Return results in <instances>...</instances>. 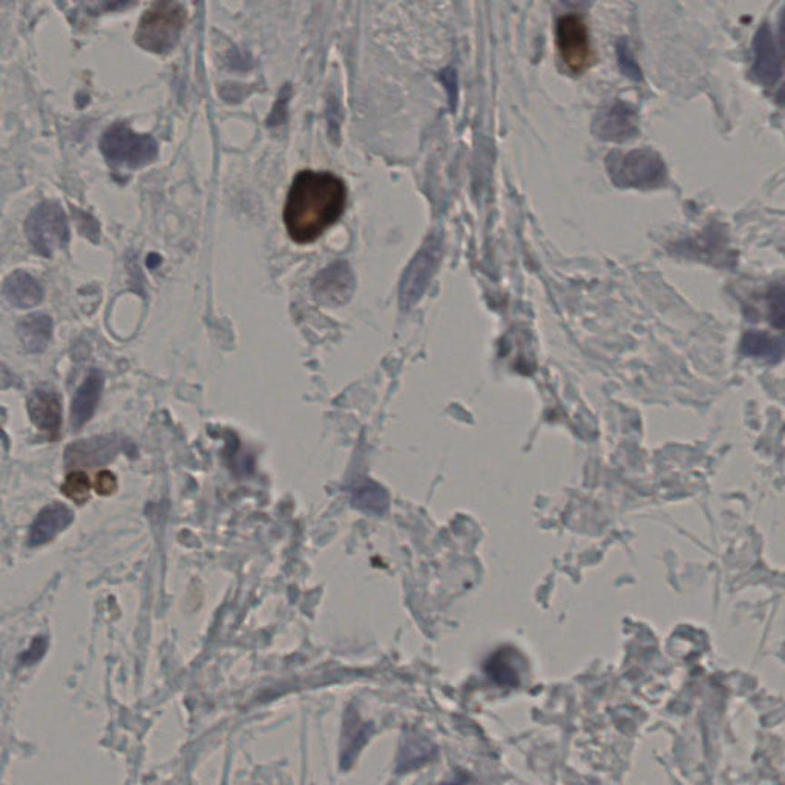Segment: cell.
Instances as JSON below:
<instances>
[{"label": "cell", "mask_w": 785, "mask_h": 785, "mask_svg": "<svg viewBox=\"0 0 785 785\" xmlns=\"http://www.w3.org/2000/svg\"><path fill=\"white\" fill-rule=\"evenodd\" d=\"M26 408L35 427L44 432L49 441H57L62 428V402L59 394L49 388H35L28 398Z\"/></svg>", "instance_id": "8"}, {"label": "cell", "mask_w": 785, "mask_h": 785, "mask_svg": "<svg viewBox=\"0 0 785 785\" xmlns=\"http://www.w3.org/2000/svg\"><path fill=\"white\" fill-rule=\"evenodd\" d=\"M2 292L11 305L17 309H33L44 301V289L35 276L28 272L15 270L10 276H6L2 285Z\"/></svg>", "instance_id": "14"}, {"label": "cell", "mask_w": 785, "mask_h": 785, "mask_svg": "<svg viewBox=\"0 0 785 785\" xmlns=\"http://www.w3.org/2000/svg\"><path fill=\"white\" fill-rule=\"evenodd\" d=\"M767 300L770 309L771 324L778 329H782L784 327V287L780 284L771 287L767 294Z\"/></svg>", "instance_id": "20"}, {"label": "cell", "mask_w": 785, "mask_h": 785, "mask_svg": "<svg viewBox=\"0 0 785 785\" xmlns=\"http://www.w3.org/2000/svg\"><path fill=\"white\" fill-rule=\"evenodd\" d=\"M314 293L321 303L338 304L349 298L353 289V275L345 263H334L319 273L314 281Z\"/></svg>", "instance_id": "12"}, {"label": "cell", "mask_w": 785, "mask_h": 785, "mask_svg": "<svg viewBox=\"0 0 785 785\" xmlns=\"http://www.w3.org/2000/svg\"><path fill=\"white\" fill-rule=\"evenodd\" d=\"M606 166L609 177L620 187L651 189L660 186L668 177L661 155L651 147L626 154L612 153L606 160Z\"/></svg>", "instance_id": "3"}, {"label": "cell", "mask_w": 785, "mask_h": 785, "mask_svg": "<svg viewBox=\"0 0 785 785\" xmlns=\"http://www.w3.org/2000/svg\"><path fill=\"white\" fill-rule=\"evenodd\" d=\"M753 49H755L753 73L756 79L767 88L775 86L782 77V62H780V49L776 46L775 35L771 33L769 25H764L756 33Z\"/></svg>", "instance_id": "9"}, {"label": "cell", "mask_w": 785, "mask_h": 785, "mask_svg": "<svg viewBox=\"0 0 785 785\" xmlns=\"http://www.w3.org/2000/svg\"><path fill=\"white\" fill-rule=\"evenodd\" d=\"M118 488L117 477L114 472L104 470L100 472L94 482V490L97 491L98 496H111Z\"/></svg>", "instance_id": "21"}, {"label": "cell", "mask_w": 785, "mask_h": 785, "mask_svg": "<svg viewBox=\"0 0 785 785\" xmlns=\"http://www.w3.org/2000/svg\"><path fill=\"white\" fill-rule=\"evenodd\" d=\"M432 265H434V256L427 249L416 256V260L412 261L410 269H408V273L403 276L402 285H401L402 303L412 304L419 298V294L422 293V290H425V284L421 280V276L430 278Z\"/></svg>", "instance_id": "16"}, {"label": "cell", "mask_w": 785, "mask_h": 785, "mask_svg": "<svg viewBox=\"0 0 785 785\" xmlns=\"http://www.w3.org/2000/svg\"><path fill=\"white\" fill-rule=\"evenodd\" d=\"M74 522L73 511L62 503H51L40 511L31 525L28 543L30 546H42L57 537Z\"/></svg>", "instance_id": "13"}, {"label": "cell", "mask_w": 785, "mask_h": 785, "mask_svg": "<svg viewBox=\"0 0 785 785\" xmlns=\"http://www.w3.org/2000/svg\"><path fill=\"white\" fill-rule=\"evenodd\" d=\"M13 383H15V376L4 363H0V388L11 387Z\"/></svg>", "instance_id": "23"}, {"label": "cell", "mask_w": 785, "mask_h": 785, "mask_svg": "<svg viewBox=\"0 0 785 785\" xmlns=\"http://www.w3.org/2000/svg\"><path fill=\"white\" fill-rule=\"evenodd\" d=\"M117 452V442L111 436H95L74 442L65 452L66 466L104 465Z\"/></svg>", "instance_id": "11"}, {"label": "cell", "mask_w": 785, "mask_h": 785, "mask_svg": "<svg viewBox=\"0 0 785 785\" xmlns=\"http://www.w3.org/2000/svg\"><path fill=\"white\" fill-rule=\"evenodd\" d=\"M592 133L603 142H626L637 135V113L623 102L609 104L594 118Z\"/></svg>", "instance_id": "7"}, {"label": "cell", "mask_w": 785, "mask_h": 785, "mask_svg": "<svg viewBox=\"0 0 785 785\" xmlns=\"http://www.w3.org/2000/svg\"><path fill=\"white\" fill-rule=\"evenodd\" d=\"M60 490L71 501L84 505L91 496V482H89L88 474L84 472H69Z\"/></svg>", "instance_id": "18"}, {"label": "cell", "mask_w": 785, "mask_h": 785, "mask_svg": "<svg viewBox=\"0 0 785 785\" xmlns=\"http://www.w3.org/2000/svg\"><path fill=\"white\" fill-rule=\"evenodd\" d=\"M25 235L39 255L51 258L69 241L68 218L57 203H42L25 221Z\"/></svg>", "instance_id": "5"}, {"label": "cell", "mask_w": 785, "mask_h": 785, "mask_svg": "<svg viewBox=\"0 0 785 785\" xmlns=\"http://www.w3.org/2000/svg\"><path fill=\"white\" fill-rule=\"evenodd\" d=\"M617 57H619L620 69L623 71L624 75L633 82H640L643 79L641 69L638 66L637 62L633 59L631 48H629L626 40H619L617 42Z\"/></svg>", "instance_id": "19"}, {"label": "cell", "mask_w": 785, "mask_h": 785, "mask_svg": "<svg viewBox=\"0 0 785 785\" xmlns=\"http://www.w3.org/2000/svg\"><path fill=\"white\" fill-rule=\"evenodd\" d=\"M555 42L559 55L571 73H583L588 68L592 53L589 40L588 26L580 15H568L560 17L555 28Z\"/></svg>", "instance_id": "6"}, {"label": "cell", "mask_w": 785, "mask_h": 785, "mask_svg": "<svg viewBox=\"0 0 785 785\" xmlns=\"http://www.w3.org/2000/svg\"><path fill=\"white\" fill-rule=\"evenodd\" d=\"M104 2H109V4L114 6H120L124 5V4H128V2H131V0H104Z\"/></svg>", "instance_id": "24"}, {"label": "cell", "mask_w": 785, "mask_h": 785, "mask_svg": "<svg viewBox=\"0 0 785 785\" xmlns=\"http://www.w3.org/2000/svg\"><path fill=\"white\" fill-rule=\"evenodd\" d=\"M186 22L182 5L175 0H155L138 24L135 40L149 53L164 55L177 45Z\"/></svg>", "instance_id": "2"}, {"label": "cell", "mask_w": 785, "mask_h": 785, "mask_svg": "<svg viewBox=\"0 0 785 785\" xmlns=\"http://www.w3.org/2000/svg\"><path fill=\"white\" fill-rule=\"evenodd\" d=\"M100 151L109 166L120 169H138L157 158V142L146 134L134 133L123 123H117L104 134Z\"/></svg>", "instance_id": "4"}, {"label": "cell", "mask_w": 785, "mask_h": 785, "mask_svg": "<svg viewBox=\"0 0 785 785\" xmlns=\"http://www.w3.org/2000/svg\"><path fill=\"white\" fill-rule=\"evenodd\" d=\"M17 334L28 353H44L53 336V319L45 313L30 314L20 321Z\"/></svg>", "instance_id": "15"}, {"label": "cell", "mask_w": 785, "mask_h": 785, "mask_svg": "<svg viewBox=\"0 0 785 785\" xmlns=\"http://www.w3.org/2000/svg\"><path fill=\"white\" fill-rule=\"evenodd\" d=\"M79 215H77V226H79V231L84 234L86 238L89 240L95 241L98 240V236H100V227H98L97 221L94 220L93 216L89 215V214H84V212L75 211Z\"/></svg>", "instance_id": "22"}, {"label": "cell", "mask_w": 785, "mask_h": 785, "mask_svg": "<svg viewBox=\"0 0 785 785\" xmlns=\"http://www.w3.org/2000/svg\"><path fill=\"white\" fill-rule=\"evenodd\" d=\"M741 350L749 356L758 358L780 359L784 350L780 339L771 338L767 333L760 332H749L742 338Z\"/></svg>", "instance_id": "17"}, {"label": "cell", "mask_w": 785, "mask_h": 785, "mask_svg": "<svg viewBox=\"0 0 785 785\" xmlns=\"http://www.w3.org/2000/svg\"><path fill=\"white\" fill-rule=\"evenodd\" d=\"M345 204L347 187L341 178L330 172H300L285 200L287 234L298 244L313 243L341 218Z\"/></svg>", "instance_id": "1"}, {"label": "cell", "mask_w": 785, "mask_h": 785, "mask_svg": "<svg viewBox=\"0 0 785 785\" xmlns=\"http://www.w3.org/2000/svg\"><path fill=\"white\" fill-rule=\"evenodd\" d=\"M104 374L97 368H93L84 383L77 388L71 402V428L74 432H79L84 427V423L91 421L94 412L97 410L98 402L104 392Z\"/></svg>", "instance_id": "10"}]
</instances>
